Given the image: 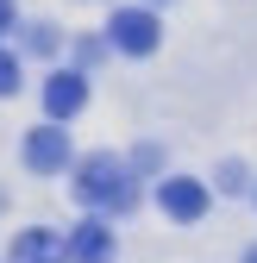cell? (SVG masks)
Wrapping results in <instances>:
<instances>
[{
    "mask_svg": "<svg viewBox=\"0 0 257 263\" xmlns=\"http://www.w3.org/2000/svg\"><path fill=\"white\" fill-rule=\"evenodd\" d=\"M76 201L94 207V213H132L138 207V182L113 151H94V157L76 163Z\"/></svg>",
    "mask_w": 257,
    "mask_h": 263,
    "instance_id": "1",
    "label": "cell"
},
{
    "mask_svg": "<svg viewBox=\"0 0 257 263\" xmlns=\"http://www.w3.org/2000/svg\"><path fill=\"white\" fill-rule=\"evenodd\" d=\"M107 44L125 50V57H151L157 44H163V25H157L151 7H119V13L107 19Z\"/></svg>",
    "mask_w": 257,
    "mask_h": 263,
    "instance_id": "2",
    "label": "cell"
},
{
    "mask_svg": "<svg viewBox=\"0 0 257 263\" xmlns=\"http://www.w3.org/2000/svg\"><path fill=\"white\" fill-rule=\"evenodd\" d=\"M25 170H38V176L69 170V132H63L57 119L38 125V132H25Z\"/></svg>",
    "mask_w": 257,
    "mask_h": 263,
    "instance_id": "3",
    "label": "cell"
},
{
    "mask_svg": "<svg viewBox=\"0 0 257 263\" xmlns=\"http://www.w3.org/2000/svg\"><path fill=\"white\" fill-rule=\"evenodd\" d=\"M157 207H163L170 219H182V226H195V219L207 213V182H195V176H170L163 188H157Z\"/></svg>",
    "mask_w": 257,
    "mask_h": 263,
    "instance_id": "4",
    "label": "cell"
},
{
    "mask_svg": "<svg viewBox=\"0 0 257 263\" xmlns=\"http://www.w3.org/2000/svg\"><path fill=\"white\" fill-rule=\"evenodd\" d=\"M82 107H88V82H82L76 69H57V76L44 82V113L63 125V119H76Z\"/></svg>",
    "mask_w": 257,
    "mask_h": 263,
    "instance_id": "5",
    "label": "cell"
},
{
    "mask_svg": "<svg viewBox=\"0 0 257 263\" xmlns=\"http://www.w3.org/2000/svg\"><path fill=\"white\" fill-rule=\"evenodd\" d=\"M13 263H69V238H63V232H50V226L13 232Z\"/></svg>",
    "mask_w": 257,
    "mask_h": 263,
    "instance_id": "6",
    "label": "cell"
},
{
    "mask_svg": "<svg viewBox=\"0 0 257 263\" xmlns=\"http://www.w3.org/2000/svg\"><path fill=\"white\" fill-rule=\"evenodd\" d=\"M69 263H113V226L107 219H82L69 232Z\"/></svg>",
    "mask_w": 257,
    "mask_h": 263,
    "instance_id": "7",
    "label": "cell"
},
{
    "mask_svg": "<svg viewBox=\"0 0 257 263\" xmlns=\"http://www.w3.org/2000/svg\"><path fill=\"white\" fill-rule=\"evenodd\" d=\"M7 94H19V57L0 50V101H7Z\"/></svg>",
    "mask_w": 257,
    "mask_h": 263,
    "instance_id": "8",
    "label": "cell"
},
{
    "mask_svg": "<svg viewBox=\"0 0 257 263\" xmlns=\"http://www.w3.org/2000/svg\"><path fill=\"white\" fill-rule=\"evenodd\" d=\"M25 44L38 50V57H50V50H57V25H31V31H25Z\"/></svg>",
    "mask_w": 257,
    "mask_h": 263,
    "instance_id": "9",
    "label": "cell"
},
{
    "mask_svg": "<svg viewBox=\"0 0 257 263\" xmlns=\"http://www.w3.org/2000/svg\"><path fill=\"white\" fill-rule=\"evenodd\" d=\"M219 188H226V194H238V188H245V170H238V163H226V170H219Z\"/></svg>",
    "mask_w": 257,
    "mask_h": 263,
    "instance_id": "10",
    "label": "cell"
},
{
    "mask_svg": "<svg viewBox=\"0 0 257 263\" xmlns=\"http://www.w3.org/2000/svg\"><path fill=\"white\" fill-rule=\"evenodd\" d=\"M13 31V0H0V38Z\"/></svg>",
    "mask_w": 257,
    "mask_h": 263,
    "instance_id": "11",
    "label": "cell"
},
{
    "mask_svg": "<svg viewBox=\"0 0 257 263\" xmlns=\"http://www.w3.org/2000/svg\"><path fill=\"white\" fill-rule=\"evenodd\" d=\"M245 263H257V251H251V257H245Z\"/></svg>",
    "mask_w": 257,
    "mask_h": 263,
    "instance_id": "12",
    "label": "cell"
}]
</instances>
